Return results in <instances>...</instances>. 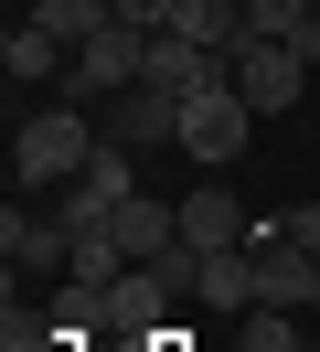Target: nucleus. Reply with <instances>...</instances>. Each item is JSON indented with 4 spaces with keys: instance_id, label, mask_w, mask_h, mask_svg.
<instances>
[{
    "instance_id": "nucleus-1",
    "label": "nucleus",
    "mask_w": 320,
    "mask_h": 352,
    "mask_svg": "<svg viewBox=\"0 0 320 352\" xmlns=\"http://www.w3.org/2000/svg\"><path fill=\"white\" fill-rule=\"evenodd\" d=\"M85 160H96V118H85L75 96H54V107H32L11 129V182L21 192H64Z\"/></svg>"
},
{
    "instance_id": "nucleus-2",
    "label": "nucleus",
    "mask_w": 320,
    "mask_h": 352,
    "mask_svg": "<svg viewBox=\"0 0 320 352\" xmlns=\"http://www.w3.org/2000/svg\"><path fill=\"white\" fill-rule=\"evenodd\" d=\"M139 75H149V32H139V22H107V32H85V43H75L64 96H75V107H96V96H128Z\"/></svg>"
},
{
    "instance_id": "nucleus-3",
    "label": "nucleus",
    "mask_w": 320,
    "mask_h": 352,
    "mask_svg": "<svg viewBox=\"0 0 320 352\" xmlns=\"http://www.w3.org/2000/svg\"><path fill=\"white\" fill-rule=\"evenodd\" d=\"M246 256H256V309H277V320H288V309H320V256L277 235V214L246 235Z\"/></svg>"
},
{
    "instance_id": "nucleus-4",
    "label": "nucleus",
    "mask_w": 320,
    "mask_h": 352,
    "mask_svg": "<svg viewBox=\"0 0 320 352\" xmlns=\"http://www.w3.org/2000/svg\"><path fill=\"white\" fill-rule=\"evenodd\" d=\"M246 129H256L246 96H235V86H203V96H182V139H171V150H192L203 171H224V160L246 150Z\"/></svg>"
},
{
    "instance_id": "nucleus-5",
    "label": "nucleus",
    "mask_w": 320,
    "mask_h": 352,
    "mask_svg": "<svg viewBox=\"0 0 320 352\" xmlns=\"http://www.w3.org/2000/svg\"><path fill=\"white\" fill-rule=\"evenodd\" d=\"M235 96H246L256 118H288L299 96H310V54L299 43H246L235 54Z\"/></svg>"
},
{
    "instance_id": "nucleus-6",
    "label": "nucleus",
    "mask_w": 320,
    "mask_h": 352,
    "mask_svg": "<svg viewBox=\"0 0 320 352\" xmlns=\"http://www.w3.org/2000/svg\"><path fill=\"white\" fill-rule=\"evenodd\" d=\"M171 288H182V267H118V278H107V331H118V342L171 331Z\"/></svg>"
},
{
    "instance_id": "nucleus-7",
    "label": "nucleus",
    "mask_w": 320,
    "mask_h": 352,
    "mask_svg": "<svg viewBox=\"0 0 320 352\" xmlns=\"http://www.w3.org/2000/svg\"><path fill=\"white\" fill-rule=\"evenodd\" d=\"M107 235H118V256H128V267H171V256H182V203L128 192L118 214H107Z\"/></svg>"
},
{
    "instance_id": "nucleus-8",
    "label": "nucleus",
    "mask_w": 320,
    "mask_h": 352,
    "mask_svg": "<svg viewBox=\"0 0 320 352\" xmlns=\"http://www.w3.org/2000/svg\"><path fill=\"white\" fill-rule=\"evenodd\" d=\"M246 235H256V214L224 182H192L182 192V256H224V245H246Z\"/></svg>"
},
{
    "instance_id": "nucleus-9",
    "label": "nucleus",
    "mask_w": 320,
    "mask_h": 352,
    "mask_svg": "<svg viewBox=\"0 0 320 352\" xmlns=\"http://www.w3.org/2000/svg\"><path fill=\"white\" fill-rule=\"evenodd\" d=\"M0 256H11V278H54V267H75V235H64L54 214H21V192H11V214H0Z\"/></svg>"
},
{
    "instance_id": "nucleus-10",
    "label": "nucleus",
    "mask_w": 320,
    "mask_h": 352,
    "mask_svg": "<svg viewBox=\"0 0 320 352\" xmlns=\"http://www.w3.org/2000/svg\"><path fill=\"white\" fill-rule=\"evenodd\" d=\"M64 65H75V43H64V32H43L32 11H21L11 43H0V75H11V86H64Z\"/></svg>"
},
{
    "instance_id": "nucleus-11",
    "label": "nucleus",
    "mask_w": 320,
    "mask_h": 352,
    "mask_svg": "<svg viewBox=\"0 0 320 352\" xmlns=\"http://www.w3.org/2000/svg\"><path fill=\"white\" fill-rule=\"evenodd\" d=\"M107 139H128V150L182 139V96H171V86H128V96H107Z\"/></svg>"
},
{
    "instance_id": "nucleus-12",
    "label": "nucleus",
    "mask_w": 320,
    "mask_h": 352,
    "mask_svg": "<svg viewBox=\"0 0 320 352\" xmlns=\"http://www.w3.org/2000/svg\"><path fill=\"white\" fill-rule=\"evenodd\" d=\"M171 267L192 278L203 309H256V256H246V245H224V256H171Z\"/></svg>"
},
{
    "instance_id": "nucleus-13",
    "label": "nucleus",
    "mask_w": 320,
    "mask_h": 352,
    "mask_svg": "<svg viewBox=\"0 0 320 352\" xmlns=\"http://www.w3.org/2000/svg\"><path fill=\"white\" fill-rule=\"evenodd\" d=\"M171 32H192V43L224 54V65L256 43V32H246V0H171Z\"/></svg>"
},
{
    "instance_id": "nucleus-14",
    "label": "nucleus",
    "mask_w": 320,
    "mask_h": 352,
    "mask_svg": "<svg viewBox=\"0 0 320 352\" xmlns=\"http://www.w3.org/2000/svg\"><path fill=\"white\" fill-rule=\"evenodd\" d=\"M21 11H32L43 32H64V43H85V32H107V22H118V0H21Z\"/></svg>"
},
{
    "instance_id": "nucleus-15",
    "label": "nucleus",
    "mask_w": 320,
    "mask_h": 352,
    "mask_svg": "<svg viewBox=\"0 0 320 352\" xmlns=\"http://www.w3.org/2000/svg\"><path fill=\"white\" fill-rule=\"evenodd\" d=\"M310 22H320V0H246L256 43H310Z\"/></svg>"
},
{
    "instance_id": "nucleus-16",
    "label": "nucleus",
    "mask_w": 320,
    "mask_h": 352,
    "mask_svg": "<svg viewBox=\"0 0 320 352\" xmlns=\"http://www.w3.org/2000/svg\"><path fill=\"white\" fill-rule=\"evenodd\" d=\"M54 309H21V278H11V309H0V352H54Z\"/></svg>"
},
{
    "instance_id": "nucleus-17",
    "label": "nucleus",
    "mask_w": 320,
    "mask_h": 352,
    "mask_svg": "<svg viewBox=\"0 0 320 352\" xmlns=\"http://www.w3.org/2000/svg\"><path fill=\"white\" fill-rule=\"evenodd\" d=\"M277 235H288V245H310V256H320V203H288V214H277Z\"/></svg>"
},
{
    "instance_id": "nucleus-18",
    "label": "nucleus",
    "mask_w": 320,
    "mask_h": 352,
    "mask_svg": "<svg viewBox=\"0 0 320 352\" xmlns=\"http://www.w3.org/2000/svg\"><path fill=\"white\" fill-rule=\"evenodd\" d=\"M118 22H139V32H171V0H118Z\"/></svg>"
},
{
    "instance_id": "nucleus-19",
    "label": "nucleus",
    "mask_w": 320,
    "mask_h": 352,
    "mask_svg": "<svg viewBox=\"0 0 320 352\" xmlns=\"http://www.w3.org/2000/svg\"><path fill=\"white\" fill-rule=\"evenodd\" d=\"M299 54H310V65H320V22H310V43H299Z\"/></svg>"
}]
</instances>
